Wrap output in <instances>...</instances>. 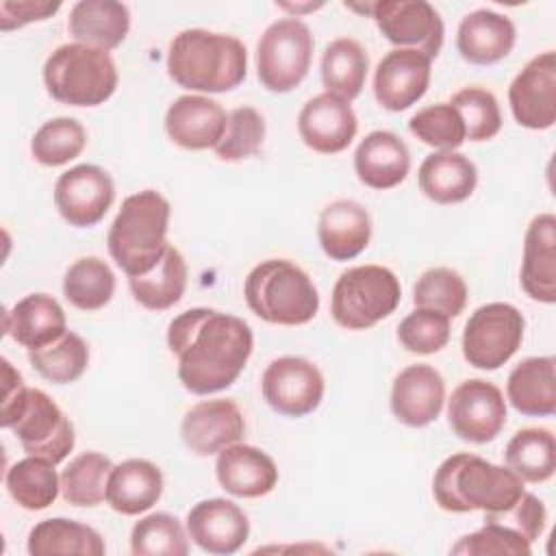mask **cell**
I'll return each mask as SVG.
<instances>
[{
    "mask_svg": "<svg viewBox=\"0 0 556 556\" xmlns=\"http://www.w3.org/2000/svg\"><path fill=\"white\" fill-rule=\"evenodd\" d=\"M421 193L437 204L465 202L478 185L476 165L456 150L428 154L417 172Z\"/></svg>",
    "mask_w": 556,
    "mask_h": 556,
    "instance_id": "31",
    "label": "cell"
},
{
    "mask_svg": "<svg viewBox=\"0 0 556 556\" xmlns=\"http://www.w3.org/2000/svg\"><path fill=\"white\" fill-rule=\"evenodd\" d=\"M450 552L456 556H530L532 547L515 530L495 521H484L476 532L460 536Z\"/></svg>",
    "mask_w": 556,
    "mask_h": 556,
    "instance_id": "47",
    "label": "cell"
},
{
    "mask_svg": "<svg viewBox=\"0 0 556 556\" xmlns=\"http://www.w3.org/2000/svg\"><path fill=\"white\" fill-rule=\"evenodd\" d=\"M130 30V11L115 0H80L72 7L67 17V33L76 43L98 50L117 48Z\"/></svg>",
    "mask_w": 556,
    "mask_h": 556,
    "instance_id": "29",
    "label": "cell"
},
{
    "mask_svg": "<svg viewBox=\"0 0 556 556\" xmlns=\"http://www.w3.org/2000/svg\"><path fill=\"white\" fill-rule=\"evenodd\" d=\"M61 9V2L54 0H24V2H0V30L9 33L15 28H22L30 22H43L52 17Z\"/></svg>",
    "mask_w": 556,
    "mask_h": 556,
    "instance_id": "49",
    "label": "cell"
},
{
    "mask_svg": "<svg viewBox=\"0 0 556 556\" xmlns=\"http://www.w3.org/2000/svg\"><path fill=\"white\" fill-rule=\"evenodd\" d=\"M113 463L100 452H83L74 456L61 471V495L78 508L98 506L106 500V482Z\"/></svg>",
    "mask_w": 556,
    "mask_h": 556,
    "instance_id": "38",
    "label": "cell"
},
{
    "mask_svg": "<svg viewBox=\"0 0 556 556\" xmlns=\"http://www.w3.org/2000/svg\"><path fill=\"white\" fill-rule=\"evenodd\" d=\"M219 486L235 497H263L278 484V467L269 454L254 445L232 443L217 454Z\"/></svg>",
    "mask_w": 556,
    "mask_h": 556,
    "instance_id": "22",
    "label": "cell"
},
{
    "mask_svg": "<svg viewBox=\"0 0 556 556\" xmlns=\"http://www.w3.org/2000/svg\"><path fill=\"white\" fill-rule=\"evenodd\" d=\"M517 41V28L510 17L478 9L467 13L456 30V48L471 65H493L510 54Z\"/></svg>",
    "mask_w": 556,
    "mask_h": 556,
    "instance_id": "24",
    "label": "cell"
},
{
    "mask_svg": "<svg viewBox=\"0 0 556 556\" xmlns=\"http://www.w3.org/2000/svg\"><path fill=\"white\" fill-rule=\"evenodd\" d=\"M508 104L519 126L547 130L556 122V54L532 56L508 87Z\"/></svg>",
    "mask_w": 556,
    "mask_h": 556,
    "instance_id": "15",
    "label": "cell"
},
{
    "mask_svg": "<svg viewBox=\"0 0 556 556\" xmlns=\"http://www.w3.org/2000/svg\"><path fill=\"white\" fill-rule=\"evenodd\" d=\"M415 308H428L445 317H458L467 304V285L450 267L426 269L413 287Z\"/></svg>",
    "mask_w": 556,
    "mask_h": 556,
    "instance_id": "42",
    "label": "cell"
},
{
    "mask_svg": "<svg viewBox=\"0 0 556 556\" xmlns=\"http://www.w3.org/2000/svg\"><path fill=\"white\" fill-rule=\"evenodd\" d=\"M163 495V473L146 458H128L113 465L106 482V504L119 515L150 510Z\"/></svg>",
    "mask_w": 556,
    "mask_h": 556,
    "instance_id": "28",
    "label": "cell"
},
{
    "mask_svg": "<svg viewBox=\"0 0 556 556\" xmlns=\"http://www.w3.org/2000/svg\"><path fill=\"white\" fill-rule=\"evenodd\" d=\"M46 91L61 104L98 106L117 89V67L109 52L85 46L63 43L43 63Z\"/></svg>",
    "mask_w": 556,
    "mask_h": 556,
    "instance_id": "7",
    "label": "cell"
},
{
    "mask_svg": "<svg viewBox=\"0 0 556 556\" xmlns=\"http://www.w3.org/2000/svg\"><path fill=\"white\" fill-rule=\"evenodd\" d=\"M519 280L534 302H556V217L552 213H541L528 224Z\"/></svg>",
    "mask_w": 556,
    "mask_h": 556,
    "instance_id": "23",
    "label": "cell"
},
{
    "mask_svg": "<svg viewBox=\"0 0 556 556\" xmlns=\"http://www.w3.org/2000/svg\"><path fill=\"white\" fill-rule=\"evenodd\" d=\"M132 298L148 311H167L180 302L187 289V263L182 254L167 245L161 261L141 276H130Z\"/></svg>",
    "mask_w": 556,
    "mask_h": 556,
    "instance_id": "33",
    "label": "cell"
},
{
    "mask_svg": "<svg viewBox=\"0 0 556 556\" xmlns=\"http://www.w3.org/2000/svg\"><path fill=\"white\" fill-rule=\"evenodd\" d=\"M445 402L443 376L426 363L402 369L391 387V413L408 428L432 424Z\"/></svg>",
    "mask_w": 556,
    "mask_h": 556,
    "instance_id": "20",
    "label": "cell"
},
{
    "mask_svg": "<svg viewBox=\"0 0 556 556\" xmlns=\"http://www.w3.org/2000/svg\"><path fill=\"white\" fill-rule=\"evenodd\" d=\"M523 491V480L515 471L465 452L447 456L432 480L434 502L447 513H500Z\"/></svg>",
    "mask_w": 556,
    "mask_h": 556,
    "instance_id": "4",
    "label": "cell"
},
{
    "mask_svg": "<svg viewBox=\"0 0 556 556\" xmlns=\"http://www.w3.org/2000/svg\"><path fill=\"white\" fill-rule=\"evenodd\" d=\"M245 434V419L232 400H204L193 404L180 424V437L187 450L198 456L219 454L239 443Z\"/></svg>",
    "mask_w": 556,
    "mask_h": 556,
    "instance_id": "17",
    "label": "cell"
},
{
    "mask_svg": "<svg viewBox=\"0 0 556 556\" xmlns=\"http://www.w3.org/2000/svg\"><path fill=\"white\" fill-rule=\"evenodd\" d=\"M484 521L502 523V526L515 530L519 536H523L532 545L545 530L547 510H545L543 502L536 495L523 491L521 497L513 506H508L506 510L484 513Z\"/></svg>",
    "mask_w": 556,
    "mask_h": 556,
    "instance_id": "48",
    "label": "cell"
},
{
    "mask_svg": "<svg viewBox=\"0 0 556 556\" xmlns=\"http://www.w3.org/2000/svg\"><path fill=\"white\" fill-rule=\"evenodd\" d=\"M2 408L0 424L11 428L28 456L59 465L70 456L76 443L70 417L41 389L24 384L20 371L2 358Z\"/></svg>",
    "mask_w": 556,
    "mask_h": 556,
    "instance_id": "2",
    "label": "cell"
},
{
    "mask_svg": "<svg viewBox=\"0 0 556 556\" xmlns=\"http://www.w3.org/2000/svg\"><path fill=\"white\" fill-rule=\"evenodd\" d=\"M167 74L182 89L224 93L245 80L248 50L232 35L187 28L169 43Z\"/></svg>",
    "mask_w": 556,
    "mask_h": 556,
    "instance_id": "3",
    "label": "cell"
},
{
    "mask_svg": "<svg viewBox=\"0 0 556 556\" xmlns=\"http://www.w3.org/2000/svg\"><path fill=\"white\" fill-rule=\"evenodd\" d=\"M384 35L397 48L417 50L428 59H437L443 46V20L426 0H378L369 13Z\"/></svg>",
    "mask_w": 556,
    "mask_h": 556,
    "instance_id": "11",
    "label": "cell"
},
{
    "mask_svg": "<svg viewBox=\"0 0 556 556\" xmlns=\"http://www.w3.org/2000/svg\"><path fill=\"white\" fill-rule=\"evenodd\" d=\"M523 315L506 302L478 306L463 330V356L476 369H500L523 341Z\"/></svg>",
    "mask_w": 556,
    "mask_h": 556,
    "instance_id": "10",
    "label": "cell"
},
{
    "mask_svg": "<svg viewBox=\"0 0 556 556\" xmlns=\"http://www.w3.org/2000/svg\"><path fill=\"white\" fill-rule=\"evenodd\" d=\"M87 146V132L74 117H54L41 124L30 139V154L46 167H59L76 156Z\"/></svg>",
    "mask_w": 556,
    "mask_h": 556,
    "instance_id": "40",
    "label": "cell"
},
{
    "mask_svg": "<svg viewBox=\"0 0 556 556\" xmlns=\"http://www.w3.org/2000/svg\"><path fill=\"white\" fill-rule=\"evenodd\" d=\"M115 200L109 172L98 165H76L63 172L54 185V206L74 228H91L104 219Z\"/></svg>",
    "mask_w": 556,
    "mask_h": 556,
    "instance_id": "14",
    "label": "cell"
},
{
    "mask_svg": "<svg viewBox=\"0 0 556 556\" xmlns=\"http://www.w3.org/2000/svg\"><path fill=\"white\" fill-rule=\"evenodd\" d=\"M317 239L328 258H356L371 239V219L367 208L356 200L330 202L317 219Z\"/></svg>",
    "mask_w": 556,
    "mask_h": 556,
    "instance_id": "25",
    "label": "cell"
},
{
    "mask_svg": "<svg viewBox=\"0 0 556 556\" xmlns=\"http://www.w3.org/2000/svg\"><path fill=\"white\" fill-rule=\"evenodd\" d=\"M402 300L397 276L382 265H358L345 269L330 298L332 319L348 330H367L389 317Z\"/></svg>",
    "mask_w": 556,
    "mask_h": 556,
    "instance_id": "8",
    "label": "cell"
},
{
    "mask_svg": "<svg viewBox=\"0 0 556 556\" xmlns=\"http://www.w3.org/2000/svg\"><path fill=\"white\" fill-rule=\"evenodd\" d=\"M397 341L413 354L441 352L450 341V317L428 308H415L400 321Z\"/></svg>",
    "mask_w": 556,
    "mask_h": 556,
    "instance_id": "46",
    "label": "cell"
},
{
    "mask_svg": "<svg viewBox=\"0 0 556 556\" xmlns=\"http://www.w3.org/2000/svg\"><path fill=\"white\" fill-rule=\"evenodd\" d=\"M367 54L352 37L330 41L321 56V80L328 93L352 102L365 87Z\"/></svg>",
    "mask_w": 556,
    "mask_h": 556,
    "instance_id": "34",
    "label": "cell"
},
{
    "mask_svg": "<svg viewBox=\"0 0 556 556\" xmlns=\"http://www.w3.org/2000/svg\"><path fill=\"white\" fill-rule=\"evenodd\" d=\"M408 130L426 146L443 152L456 150L465 143V124L458 111L450 102H439L419 109L410 122Z\"/></svg>",
    "mask_w": 556,
    "mask_h": 556,
    "instance_id": "45",
    "label": "cell"
},
{
    "mask_svg": "<svg viewBox=\"0 0 556 556\" xmlns=\"http://www.w3.org/2000/svg\"><path fill=\"white\" fill-rule=\"evenodd\" d=\"M452 432L469 443H489L506 426L504 393L489 380H463L447 402Z\"/></svg>",
    "mask_w": 556,
    "mask_h": 556,
    "instance_id": "13",
    "label": "cell"
},
{
    "mask_svg": "<svg viewBox=\"0 0 556 556\" xmlns=\"http://www.w3.org/2000/svg\"><path fill=\"white\" fill-rule=\"evenodd\" d=\"M189 539L208 554H235L250 534L248 515L230 500L211 497L187 513Z\"/></svg>",
    "mask_w": 556,
    "mask_h": 556,
    "instance_id": "19",
    "label": "cell"
},
{
    "mask_svg": "<svg viewBox=\"0 0 556 556\" xmlns=\"http://www.w3.org/2000/svg\"><path fill=\"white\" fill-rule=\"evenodd\" d=\"M4 484L13 502L24 510H43L59 497L61 476H56L52 463L26 456L7 469Z\"/></svg>",
    "mask_w": 556,
    "mask_h": 556,
    "instance_id": "36",
    "label": "cell"
},
{
    "mask_svg": "<svg viewBox=\"0 0 556 556\" xmlns=\"http://www.w3.org/2000/svg\"><path fill=\"white\" fill-rule=\"evenodd\" d=\"M130 552L135 556H187L189 534L178 517L152 513L132 526Z\"/></svg>",
    "mask_w": 556,
    "mask_h": 556,
    "instance_id": "41",
    "label": "cell"
},
{
    "mask_svg": "<svg viewBox=\"0 0 556 556\" xmlns=\"http://www.w3.org/2000/svg\"><path fill=\"white\" fill-rule=\"evenodd\" d=\"M261 391L278 415L304 417L321 404L326 382L315 363L302 356H280L265 367Z\"/></svg>",
    "mask_w": 556,
    "mask_h": 556,
    "instance_id": "12",
    "label": "cell"
},
{
    "mask_svg": "<svg viewBox=\"0 0 556 556\" xmlns=\"http://www.w3.org/2000/svg\"><path fill=\"white\" fill-rule=\"evenodd\" d=\"M432 59L417 50L395 48L376 65L374 96L387 111L400 113L424 98L430 85Z\"/></svg>",
    "mask_w": 556,
    "mask_h": 556,
    "instance_id": "16",
    "label": "cell"
},
{
    "mask_svg": "<svg viewBox=\"0 0 556 556\" xmlns=\"http://www.w3.org/2000/svg\"><path fill=\"white\" fill-rule=\"evenodd\" d=\"M265 141V119L252 106H237L228 113L226 128L213 152L217 159L235 163L261 152Z\"/></svg>",
    "mask_w": 556,
    "mask_h": 556,
    "instance_id": "43",
    "label": "cell"
},
{
    "mask_svg": "<svg viewBox=\"0 0 556 556\" xmlns=\"http://www.w3.org/2000/svg\"><path fill=\"white\" fill-rule=\"evenodd\" d=\"M358 122L348 100L334 93L311 98L298 115V132L306 148L319 154L343 152L356 137Z\"/></svg>",
    "mask_w": 556,
    "mask_h": 556,
    "instance_id": "18",
    "label": "cell"
},
{
    "mask_svg": "<svg viewBox=\"0 0 556 556\" xmlns=\"http://www.w3.org/2000/svg\"><path fill=\"white\" fill-rule=\"evenodd\" d=\"M26 549L33 556H102L106 545L98 530L87 523L52 517L39 521L26 541Z\"/></svg>",
    "mask_w": 556,
    "mask_h": 556,
    "instance_id": "32",
    "label": "cell"
},
{
    "mask_svg": "<svg viewBox=\"0 0 556 556\" xmlns=\"http://www.w3.org/2000/svg\"><path fill=\"white\" fill-rule=\"evenodd\" d=\"M506 467L523 482H545L556 471V441L547 428H521L504 450Z\"/></svg>",
    "mask_w": 556,
    "mask_h": 556,
    "instance_id": "35",
    "label": "cell"
},
{
    "mask_svg": "<svg viewBox=\"0 0 556 556\" xmlns=\"http://www.w3.org/2000/svg\"><path fill=\"white\" fill-rule=\"evenodd\" d=\"M506 397L513 408L528 417L556 413V358L530 356L513 367L506 380Z\"/></svg>",
    "mask_w": 556,
    "mask_h": 556,
    "instance_id": "30",
    "label": "cell"
},
{
    "mask_svg": "<svg viewBox=\"0 0 556 556\" xmlns=\"http://www.w3.org/2000/svg\"><path fill=\"white\" fill-rule=\"evenodd\" d=\"M167 345L178 361L182 387L211 395L237 382L252 354L254 334L241 317L200 306L169 321Z\"/></svg>",
    "mask_w": 556,
    "mask_h": 556,
    "instance_id": "1",
    "label": "cell"
},
{
    "mask_svg": "<svg viewBox=\"0 0 556 556\" xmlns=\"http://www.w3.org/2000/svg\"><path fill=\"white\" fill-rule=\"evenodd\" d=\"M313 35L298 17L271 22L256 46V76L267 91L287 93L308 74L313 59Z\"/></svg>",
    "mask_w": 556,
    "mask_h": 556,
    "instance_id": "9",
    "label": "cell"
},
{
    "mask_svg": "<svg viewBox=\"0 0 556 556\" xmlns=\"http://www.w3.org/2000/svg\"><path fill=\"white\" fill-rule=\"evenodd\" d=\"M354 172L365 187L393 189L410 172V152L395 132L374 130L354 152Z\"/></svg>",
    "mask_w": 556,
    "mask_h": 556,
    "instance_id": "27",
    "label": "cell"
},
{
    "mask_svg": "<svg viewBox=\"0 0 556 556\" xmlns=\"http://www.w3.org/2000/svg\"><path fill=\"white\" fill-rule=\"evenodd\" d=\"M169 202L154 189L128 195L117 211L106 245L115 265L130 278L150 271L167 250Z\"/></svg>",
    "mask_w": 556,
    "mask_h": 556,
    "instance_id": "5",
    "label": "cell"
},
{
    "mask_svg": "<svg viewBox=\"0 0 556 556\" xmlns=\"http://www.w3.org/2000/svg\"><path fill=\"white\" fill-rule=\"evenodd\" d=\"M115 293V274L98 256H85L74 261L63 276L65 300L80 311L104 308Z\"/></svg>",
    "mask_w": 556,
    "mask_h": 556,
    "instance_id": "37",
    "label": "cell"
},
{
    "mask_svg": "<svg viewBox=\"0 0 556 556\" xmlns=\"http://www.w3.org/2000/svg\"><path fill=\"white\" fill-rule=\"evenodd\" d=\"M450 104L458 111L465 124V139L489 141L502 128V113L497 98L484 87H465L456 91Z\"/></svg>",
    "mask_w": 556,
    "mask_h": 556,
    "instance_id": "44",
    "label": "cell"
},
{
    "mask_svg": "<svg viewBox=\"0 0 556 556\" xmlns=\"http://www.w3.org/2000/svg\"><path fill=\"white\" fill-rule=\"evenodd\" d=\"M248 308L267 324L302 326L319 311L311 276L287 258H267L250 269L243 282Z\"/></svg>",
    "mask_w": 556,
    "mask_h": 556,
    "instance_id": "6",
    "label": "cell"
},
{
    "mask_svg": "<svg viewBox=\"0 0 556 556\" xmlns=\"http://www.w3.org/2000/svg\"><path fill=\"white\" fill-rule=\"evenodd\" d=\"M4 332L26 350H39L67 332L63 306L48 293H30L4 311Z\"/></svg>",
    "mask_w": 556,
    "mask_h": 556,
    "instance_id": "26",
    "label": "cell"
},
{
    "mask_svg": "<svg viewBox=\"0 0 556 556\" xmlns=\"http://www.w3.org/2000/svg\"><path fill=\"white\" fill-rule=\"evenodd\" d=\"M278 7H282V9H287V11H293L295 15H291V17H298V13H302V11H315V9H319L321 2H317V4H287V2H280Z\"/></svg>",
    "mask_w": 556,
    "mask_h": 556,
    "instance_id": "50",
    "label": "cell"
},
{
    "mask_svg": "<svg viewBox=\"0 0 556 556\" xmlns=\"http://www.w3.org/2000/svg\"><path fill=\"white\" fill-rule=\"evenodd\" d=\"M28 363L33 369L54 384L76 382L89 365V348L76 332H65L54 343L28 350Z\"/></svg>",
    "mask_w": 556,
    "mask_h": 556,
    "instance_id": "39",
    "label": "cell"
},
{
    "mask_svg": "<svg viewBox=\"0 0 556 556\" xmlns=\"http://www.w3.org/2000/svg\"><path fill=\"white\" fill-rule=\"evenodd\" d=\"M228 113L206 96L189 93L176 98L165 113L167 137L185 150L215 148L224 135Z\"/></svg>",
    "mask_w": 556,
    "mask_h": 556,
    "instance_id": "21",
    "label": "cell"
}]
</instances>
